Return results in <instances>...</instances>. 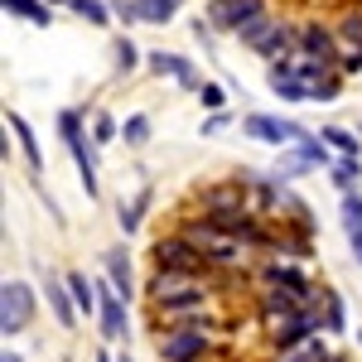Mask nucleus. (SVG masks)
<instances>
[{
    "label": "nucleus",
    "instance_id": "nucleus-1",
    "mask_svg": "<svg viewBox=\"0 0 362 362\" xmlns=\"http://www.w3.org/2000/svg\"><path fill=\"white\" fill-rule=\"evenodd\" d=\"M150 314H174V309H203L213 305V276H189V271H150L145 280Z\"/></svg>",
    "mask_w": 362,
    "mask_h": 362
},
{
    "label": "nucleus",
    "instance_id": "nucleus-2",
    "mask_svg": "<svg viewBox=\"0 0 362 362\" xmlns=\"http://www.w3.org/2000/svg\"><path fill=\"white\" fill-rule=\"evenodd\" d=\"M58 140L68 145V155H73V169H78V184H83L87 198H102V174H97V155H102V145L92 140L87 131V112L83 107H63L58 112Z\"/></svg>",
    "mask_w": 362,
    "mask_h": 362
},
{
    "label": "nucleus",
    "instance_id": "nucleus-3",
    "mask_svg": "<svg viewBox=\"0 0 362 362\" xmlns=\"http://www.w3.org/2000/svg\"><path fill=\"white\" fill-rule=\"evenodd\" d=\"M218 353H223L218 324H184V329L155 334V358L160 362H213Z\"/></svg>",
    "mask_w": 362,
    "mask_h": 362
},
{
    "label": "nucleus",
    "instance_id": "nucleus-4",
    "mask_svg": "<svg viewBox=\"0 0 362 362\" xmlns=\"http://www.w3.org/2000/svg\"><path fill=\"white\" fill-rule=\"evenodd\" d=\"M34 319H39V290L29 280H5L0 285V334H5V343L20 338Z\"/></svg>",
    "mask_w": 362,
    "mask_h": 362
},
{
    "label": "nucleus",
    "instance_id": "nucleus-5",
    "mask_svg": "<svg viewBox=\"0 0 362 362\" xmlns=\"http://www.w3.org/2000/svg\"><path fill=\"white\" fill-rule=\"evenodd\" d=\"M150 266L155 271H189V276H213L208 271V261H203V251L174 227V232H165L155 247H150Z\"/></svg>",
    "mask_w": 362,
    "mask_h": 362
},
{
    "label": "nucleus",
    "instance_id": "nucleus-6",
    "mask_svg": "<svg viewBox=\"0 0 362 362\" xmlns=\"http://www.w3.org/2000/svg\"><path fill=\"white\" fill-rule=\"evenodd\" d=\"M242 136H251L256 145H271V150H290V145H300L309 131L300 126V121H290V116L247 112V116H242Z\"/></svg>",
    "mask_w": 362,
    "mask_h": 362
},
{
    "label": "nucleus",
    "instance_id": "nucleus-7",
    "mask_svg": "<svg viewBox=\"0 0 362 362\" xmlns=\"http://www.w3.org/2000/svg\"><path fill=\"white\" fill-rule=\"evenodd\" d=\"M237 213H256L251 208V194L242 179H223V184H208L198 194V218L208 223H223V218H237Z\"/></svg>",
    "mask_w": 362,
    "mask_h": 362
},
{
    "label": "nucleus",
    "instance_id": "nucleus-8",
    "mask_svg": "<svg viewBox=\"0 0 362 362\" xmlns=\"http://www.w3.org/2000/svg\"><path fill=\"white\" fill-rule=\"evenodd\" d=\"M145 68L160 78V83H174V87H184V92H203V83L208 78H198V68H194V58H184V54H169V49H150L145 54Z\"/></svg>",
    "mask_w": 362,
    "mask_h": 362
},
{
    "label": "nucleus",
    "instance_id": "nucleus-9",
    "mask_svg": "<svg viewBox=\"0 0 362 362\" xmlns=\"http://www.w3.org/2000/svg\"><path fill=\"white\" fill-rule=\"evenodd\" d=\"M261 15H271L266 0H208V25L218 29V34H242Z\"/></svg>",
    "mask_w": 362,
    "mask_h": 362
},
{
    "label": "nucleus",
    "instance_id": "nucleus-10",
    "mask_svg": "<svg viewBox=\"0 0 362 362\" xmlns=\"http://www.w3.org/2000/svg\"><path fill=\"white\" fill-rule=\"evenodd\" d=\"M97 295H102V309H97V329H102V338H107V343H126V338H131V314H126V309L131 305L112 290L107 276L97 280Z\"/></svg>",
    "mask_w": 362,
    "mask_h": 362
},
{
    "label": "nucleus",
    "instance_id": "nucleus-11",
    "mask_svg": "<svg viewBox=\"0 0 362 362\" xmlns=\"http://www.w3.org/2000/svg\"><path fill=\"white\" fill-rule=\"evenodd\" d=\"M300 54L314 58V63H324V68H338V63H343V44H338V29H334V25H319V20L300 25Z\"/></svg>",
    "mask_w": 362,
    "mask_h": 362
},
{
    "label": "nucleus",
    "instance_id": "nucleus-12",
    "mask_svg": "<svg viewBox=\"0 0 362 362\" xmlns=\"http://www.w3.org/2000/svg\"><path fill=\"white\" fill-rule=\"evenodd\" d=\"M102 276L112 280V290L126 300V305H131V295H136V266H131V251H126V242L102 251Z\"/></svg>",
    "mask_w": 362,
    "mask_h": 362
},
{
    "label": "nucleus",
    "instance_id": "nucleus-13",
    "mask_svg": "<svg viewBox=\"0 0 362 362\" xmlns=\"http://www.w3.org/2000/svg\"><path fill=\"white\" fill-rule=\"evenodd\" d=\"M44 300H49V314H54L58 329H78L83 314H78V305H73V290H68L63 276H54V271L44 276Z\"/></svg>",
    "mask_w": 362,
    "mask_h": 362
},
{
    "label": "nucleus",
    "instance_id": "nucleus-14",
    "mask_svg": "<svg viewBox=\"0 0 362 362\" xmlns=\"http://www.w3.org/2000/svg\"><path fill=\"white\" fill-rule=\"evenodd\" d=\"M5 126H10V136H15V145H20V155H25L29 174L39 179V169H44V150H39V136H34V126H29L20 112H5Z\"/></svg>",
    "mask_w": 362,
    "mask_h": 362
},
{
    "label": "nucleus",
    "instance_id": "nucleus-15",
    "mask_svg": "<svg viewBox=\"0 0 362 362\" xmlns=\"http://www.w3.org/2000/svg\"><path fill=\"white\" fill-rule=\"evenodd\" d=\"M150 203H155V189H150V184H145L140 194H131V198H121V203H116V223H121L126 237H136V232H140L145 213H150Z\"/></svg>",
    "mask_w": 362,
    "mask_h": 362
},
{
    "label": "nucleus",
    "instance_id": "nucleus-16",
    "mask_svg": "<svg viewBox=\"0 0 362 362\" xmlns=\"http://www.w3.org/2000/svg\"><path fill=\"white\" fill-rule=\"evenodd\" d=\"M271 362H348V358L338 353L329 338H309V343L290 348V353H271Z\"/></svg>",
    "mask_w": 362,
    "mask_h": 362
},
{
    "label": "nucleus",
    "instance_id": "nucleus-17",
    "mask_svg": "<svg viewBox=\"0 0 362 362\" xmlns=\"http://www.w3.org/2000/svg\"><path fill=\"white\" fill-rule=\"evenodd\" d=\"M314 160H309L300 145H290V150H276V165H271V174H276L280 184H295V179H305V174H314Z\"/></svg>",
    "mask_w": 362,
    "mask_h": 362
},
{
    "label": "nucleus",
    "instance_id": "nucleus-18",
    "mask_svg": "<svg viewBox=\"0 0 362 362\" xmlns=\"http://www.w3.org/2000/svg\"><path fill=\"white\" fill-rule=\"evenodd\" d=\"M63 280H68V290H73V305H78V314H83V319H97V309H102L97 280H87L83 271H63Z\"/></svg>",
    "mask_w": 362,
    "mask_h": 362
},
{
    "label": "nucleus",
    "instance_id": "nucleus-19",
    "mask_svg": "<svg viewBox=\"0 0 362 362\" xmlns=\"http://www.w3.org/2000/svg\"><path fill=\"white\" fill-rule=\"evenodd\" d=\"M0 10L15 15V20H25V25H34V29L54 25V5H44V0H0Z\"/></svg>",
    "mask_w": 362,
    "mask_h": 362
},
{
    "label": "nucleus",
    "instance_id": "nucleus-20",
    "mask_svg": "<svg viewBox=\"0 0 362 362\" xmlns=\"http://www.w3.org/2000/svg\"><path fill=\"white\" fill-rule=\"evenodd\" d=\"M324 334L329 338H343L348 334V305H343V295H338L334 285H324Z\"/></svg>",
    "mask_w": 362,
    "mask_h": 362
},
{
    "label": "nucleus",
    "instance_id": "nucleus-21",
    "mask_svg": "<svg viewBox=\"0 0 362 362\" xmlns=\"http://www.w3.org/2000/svg\"><path fill=\"white\" fill-rule=\"evenodd\" d=\"M334 29H338V44H343V54H362V5L343 10Z\"/></svg>",
    "mask_w": 362,
    "mask_h": 362
},
{
    "label": "nucleus",
    "instance_id": "nucleus-22",
    "mask_svg": "<svg viewBox=\"0 0 362 362\" xmlns=\"http://www.w3.org/2000/svg\"><path fill=\"white\" fill-rule=\"evenodd\" d=\"M358 179H362V160H348V155H338L334 165H329V184L343 194H358Z\"/></svg>",
    "mask_w": 362,
    "mask_h": 362
},
{
    "label": "nucleus",
    "instance_id": "nucleus-23",
    "mask_svg": "<svg viewBox=\"0 0 362 362\" xmlns=\"http://www.w3.org/2000/svg\"><path fill=\"white\" fill-rule=\"evenodd\" d=\"M338 223H343L348 247L362 242V194H343V198H338Z\"/></svg>",
    "mask_w": 362,
    "mask_h": 362
},
{
    "label": "nucleus",
    "instance_id": "nucleus-24",
    "mask_svg": "<svg viewBox=\"0 0 362 362\" xmlns=\"http://www.w3.org/2000/svg\"><path fill=\"white\" fill-rule=\"evenodd\" d=\"M319 136H324V145H329L334 155H348V160H362V136H358V131H348V126H324Z\"/></svg>",
    "mask_w": 362,
    "mask_h": 362
},
{
    "label": "nucleus",
    "instance_id": "nucleus-25",
    "mask_svg": "<svg viewBox=\"0 0 362 362\" xmlns=\"http://www.w3.org/2000/svg\"><path fill=\"white\" fill-rule=\"evenodd\" d=\"M150 136H155V121L145 112H131L126 121H121V145H131V150H145L150 145Z\"/></svg>",
    "mask_w": 362,
    "mask_h": 362
},
{
    "label": "nucleus",
    "instance_id": "nucleus-26",
    "mask_svg": "<svg viewBox=\"0 0 362 362\" xmlns=\"http://www.w3.org/2000/svg\"><path fill=\"white\" fill-rule=\"evenodd\" d=\"M140 63H145V54L131 44V34H121V39L112 44V68H116V78H131Z\"/></svg>",
    "mask_w": 362,
    "mask_h": 362
},
{
    "label": "nucleus",
    "instance_id": "nucleus-27",
    "mask_svg": "<svg viewBox=\"0 0 362 362\" xmlns=\"http://www.w3.org/2000/svg\"><path fill=\"white\" fill-rule=\"evenodd\" d=\"M73 15H78V20H87V25H97V29L116 25L112 0H73Z\"/></svg>",
    "mask_w": 362,
    "mask_h": 362
},
{
    "label": "nucleus",
    "instance_id": "nucleus-28",
    "mask_svg": "<svg viewBox=\"0 0 362 362\" xmlns=\"http://www.w3.org/2000/svg\"><path fill=\"white\" fill-rule=\"evenodd\" d=\"M184 10V0H140V25H169Z\"/></svg>",
    "mask_w": 362,
    "mask_h": 362
},
{
    "label": "nucleus",
    "instance_id": "nucleus-29",
    "mask_svg": "<svg viewBox=\"0 0 362 362\" xmlns=\"http://www.w3.org/2000/svg\"><path fill=\"white\" fill-rule=\"evenodd\" d=\"M343 97V73H324L309 83V102H338Z\"/></svg>",
    "mask_w": 362,
    "mask_h": 362
},
{
    "label": "nucleus",
    "instance_id": "nucleus-30",
    "mask_svg": "<svg viewBox=\"0 0 362 362\" xmlns=\"http://www.w3.org/2000/svg\"><path fill=\"white\" fill-rule=\"evenodd\" d=\"M92 140L97 145H116L121 140V121L112 112H92Z\"/></svg>",
    "mask_w": 362,
    "mask_h": 362
},
{
    "label": "nucleus",
    "instance_id": "nucleus-31",
    "mask_svg": "<svg viewBox=\"0 0 362 362\" xmlns=\"http://www.w3.org/2000/svg\"><path fill=\"white\" fill-rule=\"evenodd\" d=\"M198 102H203V112H227V87L223 83H203V92H198Z\"/></svg>",
    "mask_w": 362,
    "mask_h": 362
},
{
    "label": "nucleus",
    "instance_id": "nucleus-32",
    "mask_svg": "<svg viewBox=\"0 0 362 362\" xmlns=\"http://www.w3.org/2000/svg\"><path fill=\"white\" fill-rule=\"evenodd\" d=\"M112 15H116V25H140V0H112Z\"/></svg>",
    "mask_w": 362,
    "mask_h": 362
},
{
    "label": "nucleus",
    "instance_id": "nucleus-33",
    "mask_svg": "<svg viewBox=\"0 0 362 362\" xmlns=\"http://www.w3.org/2000/svg\"><path fill=\"white\" fill-rule=\"evenodd\" d=\"M227 121H232L227 112H213V116H203V126H198V136H218V131H227Z\"/></svg>",
    "mask_w": 362,
    "mask_h": 362
},
{
    "label": "nucleus",
    "instance_id": "nucleus-34",
    "mask_svg": "<svg viewBox=\"0 0 362 362\" xmlns=\"http://www.w3.org/2000/svg\"><path fill=\"white\" fill-rule=\"evenodd\" d=\"M213 34H218V29L208 25V20H194V39L203 44V49H213Z\"/></svg>",
    "mask_w": 362,
    "mask_h": 362
},
{
    "label": "nucleus",
    "instance_id": "nucleus-35",
    "mask_svg": "<svg viewBox=\"0 0 362 362\" xmlns=\"http://www.w3.org/2000/svg\"><path fill=\"white\" fill-rule=\"evenodd\" d=\"M0 362H25V353H15V348L5 343V353H0Z\"/></svg>",
    "mask_w": 362,
    "mask_h": 362
},
{
    "label": "nucleus",
    "instance_id": "nucleus-36",
    "mask_svg": "<svg viewBox=\"0 0 362 362\" xmlns=\"http://www.w3.org/2000/svg\"><path fill=\"white\" fill-rule=\"evenodd\" d=\"M348 251H353V261H358V266H362V242H353V247H348Z\"/></svg>",
    "mask_w": 362,
    "mask_h": 362
},
{
    "label": "nucleus",
    "instance_id": "nucleus-37",
    "mask_svg": "<svg viewBox=\"0 0 362 362\" xmlns=\"http://www.w3.org/2000/svg\"><path fill=\"white\" fill-rule=\"evenodd\" d=\"M92 362H116V358H112V353H107V348H102V353H97V358H92Z\"/></svg>",
    "mask_w": 362,
    "mask_h": 362
},
{
    "label": "nucleus",
    "instance_id": "nucleus-38",
    "mask_svg": "<svg viewBox=\"0 0 362 362\" xmlns=\"http://www.w3.org/2000/svg\"><path fill=\"white\" fill-rule=\"evenodd\" d=\"M44 5H68V10H73V0H44Z\"/></svg>",
    "mask_w": 362,
    "mask_h": 362
},
{
    "label": "nucleus",
    "instance_id": "nucleus-39",
    "mask_svg": "<svg viewBox=\"0 0 362 362\" xmlns=\"http://www.w3.org/2000/svg\"><path fill=\"white\" fill-rule=\"evenodd\" d=\"M353 338H358V358H362V324H358V334H353Z\"/></svg>",
    "mask_w": 362,
    "mask_h": 362
},
{
    "label": "nucleus",
    "instance_id": "nucleus-40",
    "mask_svg": "<svg viewBox=\"0 0 362 362\" xmlns=\"http://www.w3.org/2000/svg\"><path fill=\"white\" fill-rule=\"evenodd\" d=\"M116 362H136V358H131V353H121V358H116Z\"/></svg>",
    "mask_w": 362,
    "mask_h": 362
},
{
    "label": "nucleus",
    "instance_id": "nucleus-41",
    "mask_svg": "<svg viewBox=\"0 0 362 362\" xmlns=\"http://www.w3.org/2000/svg\"><path fill=\"white\" fill-rule=\"evenodd\" d=\"M213 362H223V358H213Z\"/></svg>",
    "mask_w": 362,
    "mask_h": 362
}]
</instances>
